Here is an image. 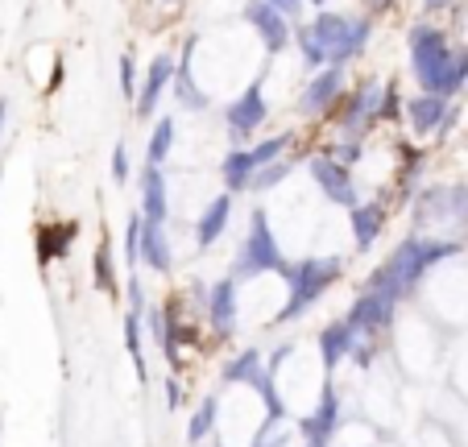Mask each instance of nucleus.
I'll return each instance as SVG.
<instances>
[{
	"instance_id": "obj_1",
	"label": "nucleus",
	"mask_w": 468,
	"mask_h": 447,
	"mask_svg": "<svg viewBox=\"0 0 468 447\" xmlns=\"http://www.w3.org/2000/svg\"><path fill=\"white\" fill-rule=\"evenodd\" d=\"M410 46V70H415L419 88L427 96L452 100L456 91L468 88V46H452L443 29H435L431 21H419L407 34Z\"/></svg>"
},
{
	"instance_id": "obj_2",
	"label": "nucleus",
	"mask_w": 468,
	"mask_h": 447,
	"mask_svg": "<svg viewBox=\"0 0 468 447\" xmlns=\"http://www.w3.org/2000/svg\"><path fill=\"white\" fill-rule=\"evenodd\" d=\"M460 253H464V240H456V237H423V232H415V237H407L394 253L386 257V261L378 265V270H373L369 286L389 290L394 298H407L410 290H415L419 282L435 270V265L448 261V257H460Z\"/></svg>"
},
{
	"instance_id": "obj_3",
	"label": "nucleus",
	"mask_w": 468,
	"mask_h": 447,
	"mask_svg": "<svg viewBox=\"0 0 468 447\" xmlns=\"http://www.w3.org/2000/svg\"><path fill=\"white\" fill-rule=\"evenodd\" d=\"M340 273H345L340 257H303V261H294L291 270L282 273L286 303H282V311H278V324H294V319L307 315L319 298L340 282Z\"/></svg>"
},
{
	"instance_id": "obj_4",
	"label": "nucleus",
	"mask_w": 468,
	"mask_h": 447,
	"mask_svg": "<svg viewBox=\"0 0 468 447\" xmlns=\"http://www.w3.org/2000/svg\"><path fill=\"white\" fill-rule=\"evenodd\" d=\"M291 261H286L282 245H278L274 229H270V216L261 208L249 211V232H245V245L237 253V265H232L229 278L232 282H249V278H261V273H286Z\"/></svg>"
},
{
	"instance_id": "obj_5",
	"label": "nucleus",
	"mask_w": 468,
	"mask_h": 447,
	"mask_svg": "<svg viewBox=\"0 0 468 447\" xmlns=\"http://www.w3.org/2000/svg\"><path fill=\"white\" fill-rule=\"evenodd\" d=\"M311 34H315L319 54H324L327 67H345L356 54H365L373 26H369V17H353V13H319L311 21Z\"/></svg>"
},
{
	"instance_id": "obj_6",
	"label": "nucleus",
	"mask_w": 468,
	"mask_h": 447,
	"mask_svg": "<svg viewBox=\"0 0 468 447\" xmlns=\"http://www.w3.org/2000/svg\"><path fill=\"white\" fill-rule=\"evenodd\" d=\"M415 224L423 237L435 229L464 232L468 229V186L464 183H431L415 195Z\"/></svg>"
},
{
	"instance_id": "obj_7",
	"label": "nucleus",
	"mask_w": 468,
	"mask_h": 447,
	"mask_svg": "<svg viewBox=\"0 0 468 447\" xmlns=\"http://www.w3.org/2000/svg\"><path fill=\"white\" fill-rule=\"evenodd\" d=\"M307 175H311V183L319 186V195L324 199H332L336 208H348L353 211L356 203V183H353V170L345 166V162H336L332 154H315V158L307 162Z\"/></svg>"
},
{
	"instance_id": "obj_8",
	"label": "nucleus",
	"mask_w": 468,
	"mask_h": 447,
	"mask_svg": "<svg viewBox=\"0 0 468 447\" xmlns=\"http://www.w3.org/2000/svg\"><path fill=\"white\" fill-rule=\"evenodd\" d=\"M340 419H345V410H340V389L332 386V378H327L324 389H319V406L299 419L303 447H327L332 435L340 431Z\"/></svg>"
},
{
	"instance_id": "obj_9",
	"label": "nucleus",
	"mask_w": 468,
	"mask_h": 447,
	"mask_svg": "<svg viewBox=\"0 0 468 447\" xmlns=\"http://www.w3.org/2000/svg\"><path fill=\"white\" fill-rule=\"evenodd\" d=\"M398 303L402 298H394L389 290H378V286H365V294L353 303V311H348V324L353 327H361V332H369V335H381V332H389L394 327V319H398Z\"/></svg>"
},
{
	"instance_id": "obj_10",
	"label": "nucleus",
	"mask_w": 468,
	"mask_h": 447,
	"mask_svg": "<svg viewBox=\"0 0 468 447\" xmlns=\"http://www.w3.org/2000/svg\"><path fill=\"white\" fill-rule=\"evenodd\" d=\"M261 80H265V75H261ZM261 80L249 83V88L229 104V112H224V121H229V133H232L237 141L253 137V133L265 124V116H270V100H265Z\"/></svg>"
},
{
	"instance_id": "obj_11",
	"label": "nucleus",
	"mask_w": 468,
	"mask_h": 447,
	"mask_svg": "<svg viewBox=\"0 0 468 447\" xmlns=\"http://www.w3.org/2000/svg\"><path fill=\"white\" fill-rule=\"evenodd\" d=\"M381 108H386V83H381V80H365L361 88L353 91V100H348L345 116H340V129L365 137V129H369L373 121H381Z\"/></svg>"
},
{
	"instance_id": "obj_12",
	"label": "nucleus",
	"mask_w": 468,
	"mask_h": 447,
	"mask_svg": "<svg viewBox=\"0 0 468 447\" xmlns=\"http://www.w3.org/2000/svg\"><path fill=\"white\" fill-rule=\"evenodd\" d=\"M245 21L253 26V34L261 37L265 54H282L286 46H291V21H286V13H278L274 5H265V0H249L245 5Z\"/></svg>"
},
{
	"instance_id": "obj_13",
	"label": "nucleus",
	"mask_w": 468,
	"mask_h": 447,
	"mask_svg": "<svg viewBox=\"0 0 468 447\" xmlns=\"http://www.w3.org/2000/svg\"><path fill=\"white\" fill-rule=\"evenodd\" d=\"M175 70H178L175 54H154L150 70H145V80H142V91H137V108H133V112L142 116V121H150V116L158 112L166 88H175Z\"/></svg>"
},
{
	"instance_id": "obj_14",
	"label": "nucleus",
	"mask_w": 468,
	"mask_h": 447,
	"mask_svg": "<svg viewBox=\"0 0 468 447\" xmlns=\"http://www.w3.org/2000/svg\"><path fill=\"white\" fill-rule=\"evenodd\" d=\"M237 311H240V282L220 278L212 286V294H207V324H212V332L220 340H229L237 332V319H240Z\"/></svg>"
},
{
	"instance_id": "obj_15",
	"label": "nucleus",
	"mask_w": 468,
	"mask_h": 447,
	"mask_svg": "<svg viewBox=\"0 0 468 447\" xmlns=\"http://www.w3.org/2000/svg\"><path fill=\"white\" fill-rule=\"evenodd\" d=\"M340 91H345V67L315 70V80H311L307 88H303V96H299V112H307V116L332 112V104L340 100Z\"/></svg>"
},
{
	"instance_id": "obj_16",
	"label": "nucleus",
	"mask_w": 468,
	"mask_h": 447,
	"mask_svg": "<svg viewBox=\"0 0 468 447\" xmlns=\"http://www.w3.org/2000/svg\"><path fill=\"white\" fill-rule=\"evenodd\" d=\"M407 121L419 137H435V133H443L452 121H456V108H452L443 96H427L423 91V96L407 100Z\"/></svg>"
},
{
	"instance_id": "obj_17",
	"label": "nucleus",
	"mask_w": 468,
	"mask_h": 447,
	"mask_svg": "<svg viewBox=\"0 0 468 447\" xmlns=\"http://www.w3.org/2000/svg\"><path fill=\"white\" fill-rule=\"evenodd\" d=\"M353 340H356V332L348 319H332V324L319 332V365H324L327 378L340 368V360L353 357Z\"/></svg>"
},
{
	"instance_id": "obj_18",
	"label": "nucleus",
	"mask_w": 468,
	"mask_h": 447,
	"mask_svg": "<svg viewBox=\"0 0 468 447\" xmlns=\"http://www.w3.org/2000/svg\"><path fill=\"white\" fill-rule=\"evenodd\" d=\"M348 229H353L356 253H369V249L378 245L381 229H386V203H378V199L356 203V208L348 211Z\"/></svg>"
},
{
	"instance_id": "obj_19",
	"label": "nucleus",
	"mask_w": 468,
	"mask_h": 447,
	"mask_svg": "<svg viewBox=\"0 0 468 447\" xmlns=\"http://www.w3.org/2000/svg\"><path fill=\"white\" fill-rule=\"evenodd\" d=\"M142 216H145V224L166 229L170 195H166V175H162V166H145L142 170Z\"/></svg>"
},
{
	"instance_id": "obj_20",
	"label": "nucleus",
	"mask_w": 468,
	"mask_h": 447,
	"mask_svg": "<svg viewBox=\"0 0 468 447\" xmlns=\"http://www.w3.org/2000/svg\"><path fill=\"white\" fill-rule=\"evenodd\" d=\"M195 37L183 46V54H178V70H175V100L183 108H191V112H204L207 108V91H199V83H195V67H191V59H195Z\"/></svg>"
},
{
	"instance_id": "obj_21",
	"label": "nucleus",
	"mask_w": 468,
	"mask_h": 447,
	"mask_svg": "<svg viewBox=\"0 0 468 447\" xmlns=\"http://www.w3.org/2000/svg\"><path fill=\"white\" fill-rule=\"evenodd\" d=\"M229 216H232V195L224 191V195H216L204 211H199V224H195V245L212 249L216 240L224 237V229H229Z\"/></svg>"
},
{
	"instance_id": "obj_22",
	"label": "nucleus",
	"mask_w": 468,
	"mask_h": 447,
	"mask_svg": "<svg viewBox=\"0 0 468 447\" xmlns=\"http://www.w3.org/2000/svg\"><path fill=\"white\" fill-rule=\"evenodd\" d=\"M253 175H257V166H253V154H249V149H229V154H224L220 178H224V191L229 195L249 191V186H253Z\"/></svg>"
},
{
	"instance_id": "obj_23",
	"label": "nucleus",
	"mask_w": 468,
	"mask_h": 447,
	"mask_svg": "<svg viewBox=\"0 0 468 447\" xmlns=\"http://www.w3.org/2000/svg\"><path fill=\"white\" fill-rule=\"evenodd\" d=\"M142 265H150L154 273H170V270H175V253H170L166 229H158V224H145V237H142Z\"/></svg>"
},
{
	"instance_id": "obj_24",
	"label": "nucleus",
	"mask_w": 468,
	"mask_h": 447,
	"mask_svg": "<svg viewBox=\"0 0 468 447\" xmlns=\"http://www.w3.org/2000/svg\"><path fill=\"white\" fill-rule=\"evenodd\" d=\"M261 368H265L261 365V348H240L232 360H224L220 381H224V386H253Z\"/></svg>"
},
{
	"instance_id": "obj_25",
	"label": "nucleus",
	"mask_w": 468,
	"mask_h": 447,
	"mask_svg": "<svg viewBox=\"0 0 468 447\" xmlns=\"http://www.w3.org/2000/svg\"><path fill=\"white\" fill-rule=\"evenodd\" d=\"M216 419H220V398L216 394H207L204 402L191 410V419H186V443H207L212 439V431H216Z\"/></svg>"
},
{
	"instance_id": "obj_26",
	"label": "nucleus",
	"mask_w": 468,
	"mask_h": 447,
	"mask_svg": "<svg viewBox=\"0 0 468 447\" xmlns=\"http://www.w3.org/2000/svg\"><path fill=\"white\" fill-rule=\"evenodd\" d=\"M145 315L142 311H124V348H129L133 357V368H137V381H145L150 373H145Z\"/></svg>"
},
{
	"instance_id": "obj_27",
	"label": "nucleus",
	"mask_w": 468,
	"mask_h": 447,
	"mask_svg": "<svg viewBox=\"0 0 468 447\" xmlns=\"http://www.w3.org/2000/svg\"><path fill=\"white\" fill-rule=\"evenodd\" d=\"M170 145H175V116H162L150 133V145H145V166H162L170 158Z\"/></svg>"
},
{
	"instance_id": "obj_28",
	"label": "nucleus",
	"mask_w": 468,
	"mask_h": 447,
	"mask_svg": "<svg viewBox=\"0 0 468 447\" xmlns=\"http://www.w3.org/2000/svg\"><path fill=\"white\" fill-rule=\"evenodd\" d=\"M91 273H96V290H104V294H116V257H112V245H108V237H100L96 257H91Z\"/></svg>"
},
{
	"instance_id": "obj_29",
	"label": "nucleus",
	"mask_w": 468,
	"mask_h": 447,
	"mask_svg": "<svg viewBox=\"0 0 468 447\" xmlns=\"http://www.w3.org/2000/svg\"><path fill=\"white\" fill-rule=\"evenodd\" d=\"M142 237H145V216L142 211H129V219H124V261L133 270L142 265Z\"/></svg>"
},
{
	"instance_id": "obj_30",
	"label": "nucleus",
	"mask_w": 468,
	"mask_h": 447,
	"mask_svg": "<svg viewBox=\"0 0 468 447\" xmlns=\"http://www.w3.org/2000/svg\"><path fill=\"white\" fill-rule=\"evenodd\" d=\"M291 133H274V137H265L257 149H249L253 154V166L261 170V166H270V162H282V154H286V145H291Z\"/></svg>"
},
{
	"instance_id": "obj_31",
	"label": "nucleus",
	"mask_w": 468,
	"mask_h": 447,
	"mask_svg": "<svg viewBox=\"0 0 468 447\" xmlns=\"http://www.w3.org/2000/svg\"><path fill=\"white\" fill-rule=\"evenodd\" d=\"M286 175H291V162H270V166H261L253 175V186H249V191H274V186H282Z\"/></svg>"
},
{
	"instance_id": "obj_32",
	"label": "nucleus",
	"mask_w": 468,
	"mask_h": 447,
	"mask_svg": "<svg viewBox=\"0 0 468 447\" xmlns=\"http://www.w3.org/2000/svg\"><path fill=\"white\" fill-rule=\"evenodd\" d=\"M294 42H299V59L307 62V67H315V70H324V67H327V62H324V54H319L315 34H311V26H299V34H294Z\"/></svg>"
},
{
	"instance_id": "obj_33",
	"label": "nucleus",
	"mask_w": 468,
	"mask_h": 447,
	"mask_svg": "<svg viewBox=\"0 0 468 447\" xmlns=\"http://www.w3.org/2000/svg\"><path fill=\"white\" fill-rule=\"evenodd\" d=\"M294 431L291 427H274V431H261L257 427V435L249 439V447H291Z\"/></svg>"
},
{
	"instance_id": "obj_34",
	"label": "nucleus",
	"mask_w": 468,
	"mask_h": 447,
	"mask_svg": "<svg viewBox=\"0 0 468 447\" xmlns=\"http://www.w3.org/2000/svg\"><path fill=\"white\" fill-rule=\"evenodd\" d=\"M142 91V80H137V62H133V54H121V96L133 100Z\"/></svg>"
},
{
	"instance_id": "obj_35",
	"label": "nucleus",
	"mask_w": 468,
	"mask_h": 447,
	"mask_svg": "<svg viewBox=\"0 0 468 447\" xmlns=\"http://www.w3.org/2000/svg\"><path fill=\"white\" fill-rule=\"evenodd\" d=\"M361 154H365V149H361V137H356V133H345V137L336 141V149H332V158L345 162V166H353Z\"/></svg>"
},
{
	"instance_id": "obj_36",
	"label": "nucleus",
	"mask_w": 468,
	"mask_h": 447,
	"mask_svg": "<svg viewBox=\"0 0 468 447\" xmlns=\"http://www.w3.org/2000/svg\"><path fill=\"white\" fill-rule=\"evenodd\" d=\"M112 178L116 183H129V149H124V141L112 145Z\"/></svg>"
},
{
	"instance_id": "obj_37",
	"label": "nucleus",
	"mask_w": 468,
	"mask_h": 447,
	"mask_svg": "<svg viewBox=\"0 0 468 447\" xmlns=\"http://www.w3.org/2000/svg\"><path fill=\"white\" fill-rule=\"evenodd\" d=\"M124 290H129V311H142L145 315L150 307H145V286H142V278H137V270H133V278H129V286Z\"/></svg>"
},
{
	"instance_id": "obj_38",
	"label": "nucleus",
	"mask_w": 468,
	"mask_h": 447,
	"mask_svg": "<svg viewBox=\"0 0 468 447\" xmlns=\"http://www.w3.org/2000/svg\"><path fill=\"white\" fill-rule=\"evenodd\" d=\"M398 108H407V104H402V96H398L394 83H386V108H381V121H394Z\"/></svg>"
},
{
	"instance_id": "obj_39",
	"label": "nucleus",
	"mask_w": 468,
	"mask_h": 447,
	"mask_svg": "<svg viewBox=\"0 0 468 447\" xmlns=\"http://www.w3.org/2000/svg\"><path fill=\"white\" fill-rule=\"evenodd\" d=\"M178 406H183V389L175 378H166V410H178Z\"/></svg>"
},
{
	"instance_id": "obj_40",
	"label": "nucleus",
	"mask_w": 468,
	"mask_h": 447,
	"mask_svg": "<svg viewBox=\"0 0 468 447\" xmlns=\"http://www.w3.org/2000/svg\"><path fill=\"white\" fill-rule=\"evenodd\" d=\"M265 5H274V9H278V13H286V17L303 9V0H265Z\"/></svg>"
},
{
	"instance_id": "obj_41",
	"label": "nucleus",
	"mask_w": 468,
	"mask_h": 447,
	"mask_svg": "<svg viewBox=\"0 0 468 447\" xmlns=\"http://www.w3.org/2000/svg\"><path fill=\"white\" fill-rule=\"evenodd\" d=\"M389 5H394V0H369V9H373V13H386Z\"/></svg>"
},
{
	"instance_id": "obj_42",
	"label": "nucleus",
	"mask_w": 468,
	"mask_h": 447,
	"mask_svg": "<svg viewBox=\"0 0 468 447\" xmlns=\"http://www.w3.org/2000/svg\"><path fill=\"white\" fill-rule=\"evenodd\" d=\"M5 121H9V100H0V133H5Z\"/></svg>"
},
{
	"instance_id": "obj_43",
	"label": "nucleus",
	"mask_w": 468,
	"mask_h": 447,
	"mask_svg": "<svg viewBox=\"0 0 468 447\" xmlns=\"http://www.w3.org/2000/svg\"><path fill=\"white\" fill-rule=\"evenodd\" d=\"M311 5H327V0H311Z\"/></svg>"
}]
</instances>
